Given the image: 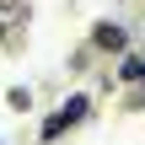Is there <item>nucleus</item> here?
<instances>
[{
    "label": "nucleus",
    "mask_w": 145,
    "mask_h": 145,
    "mask_svg": "<svg viewBox=\"0 0 145 145\" xmlns=\"http://www.w3.org/2000/svg\"><path fill=\"white\" fill-rule=\"evenodd\" d=\"M86 108H91L86 97H70V102H65L59 113H48V118H43V140H59L65 129H75V124L86 118Z\"/></svg>",
    "instance_id": "1"
},
{
    "label": "nucleus",
    "mask_w": 145,
    "mask_h": 145,
    "mask_svg": "<svg viewBox=\"0 0 145 145\" xmlns=\"http://www.w3.org/2000/svg\"><path fill=\"white\" fill-rule=\"evenodd\" d=\"M91 43H97V48H113V54H118V48H124V27H118V22H102V27L91 32Z\"/></svg>",
    "instance_id": "2"
}]
</instances>
